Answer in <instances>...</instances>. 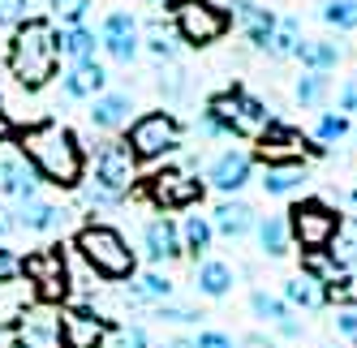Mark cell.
Masks as SVG:
<instances>
[{"mask_svg":"<svg viewBox=\"0 0 357 348\" xmlns=\"http://www.w3.org/2000/svg\"><path fill=\"white\" fill-rule=\"evenodd\" d=\"M17 146H22V159L39 172V181L61 189H73L82 181V146L61 120H39V125L22 129Z\"/></svg>","mask_w":357,"mask_h":348,"instance_id":"1","label":"cell"},{"mask_svg":"<svg viewBox=\"0 0 357 348\" xmlns=\"http://www.w3.org/2000/svg\"><path fill=\"white\" fill-rule=\"evenodd\" d=\"M56 61H61L56 26L47 17H26L17 26V35L9 39V73L26 90H39L56 73Z\"/></svg>","mask_w":357,"mask_h":348,"instance_id":"2","label":"cell"},{"mask_svg":"<svg viewBox=\"0 0 357 348\" xmlns=\"http://www.w3.org/2000/svg\"><path fill=\"white\" fill-rule=\"evenodd\" d=\"M267 108L259 104L254 95H245L241 86H228L220 90L207 112H202V129L207 134H237V138H259L263 125H267Z\"/></svg>","mask_w":357,"mask_h":348,"instance_id":"3","label":"cell"},{"mask_svg":"<svg viewBox=\"0 0 357 348\" xmlns=\"http://www.w3.org/2000/svg\"><path fill=\"white\" fill-rule=\"evenodd\" d=\"M78 254L104 280H130L134 276V250L112 223H86L78 232Z\"/></svg>","mask_w":357,"mask_h":348,"instance_id":"4","label":"cell"},{"mask_svg":"<svg viewBox=\"0 0 357 348\" xmlns=\"http://www.w3.org/2000/svg\"><path fill=\"white\" fill-rule=\"evenodd\" d=\"M134 177H138V159L130 155V146L125 142H104L95 151V185L86 189V198L95 207H112L134 189Z\"/></svg>","mask_w":357,"mask_h":348,"instance_id":"5","label":"cell"},{"mask_svg":"<svg viewBox=\"0 0 357 348\" xmlns=\"http://www.w3.org/2000/svg\"><path fill=\"white\" fill-rule=\"evenodd\" d=\"M181 138H185V129L172 112H142L130 125V142L125 146H130V155L138 164H155L172 151H181Z\"/></svg>","mask_w":357,"mask_h":348,"instance_id":"6","label":"cell"},{"mask_svg":"<svg viewBox=\"0 0 357 348\" xmlns=\"http://www.w3.org/2000/svg\"><path fill=\"white\" fill-rule=\"evenodd\" d=\"M284 223H289V241H301V254L327 250V245L340 237V215L331 211L323 198H301L284 215Z\"/></svg>","mask_w":357,"mask_h":348,"instance_id":"7","label":"cell"},{"mask_svg":"<svg viewBox=\"0 0 357 348\" xmlns=\"http://www.w3.org/2000/svg\"><path fill=\"white\" fill-rule=\"evenodd\" d=\"M228 26H233V17H228V9L215 5V0H176V35L185 43L207 47V43L224 39Z\"/></svg>","mask_w":357,"mask_h":348,"instance_id":"8","label":"cell"},{"mask_svg":"<svg viewBox=\"0 0 357 348\" xmlns=\"http://www.w3.org/2000/svg\"><path fill=\"white\" fill-rule=\"evenodd\" d=\"M301 155H323L319 142H305L297 129L280 125V120H267L259 134V151L250 159H259L263 168H280V164H301Z\"/></svg>","mask_w":357,"mask_h":348,"instance_id":"9","label":"cell"},{"mask_svg":"<svg viewBox=\"0 0 357 348\" xmlns=\"http://www.w3.org/2000/svg\"><path fill=\"white\" fill-rule=\"evenodd\" d=\"M22 276L35 284L43 306L61 301V296L69 292V267H65V254L56 250V245H52V250H35L31 258H22Z\"/></svg>","mask_w":357,"mask_h":348,"instance_id":"10","label":"cell"},{"mask_svg":"<svg viewBox=\"0 0 357 348\" xmlns=\"http://www.w3.org/2000/svg\"><path fill=\"white\" fill-rule=\"evenodd\" d=\"M146 198L164 211H181V207L202 203V185L185 168H160V172H151V181H146Z\"/></svg>","mask_w":357,"mask_h":348,"instance_id":"11","label":"cell"},{"mask_svg":"<svg viewBox=\"0 0 357 348\" xmlns=\"http://www.w3.org/2000/svg\"><path fill=\"white\" fill-rule=\"evenodd\" d=\"M13 348H61V314L47 306L26 310L13 327Z\"/></svg>","mask_w":357,"mask_h":348,"instance_id":"12","label":"cell"},{"mask_svg":"<svg viewBox=\"0 0 357 348\" xmlns=\"http://www.w3.org/2000/svg\"><path fill=\"white\" fill-rule=\"evenodd\" d=\"M99 47H104L112 61L130 65V61L138 56V47H142V35H138L134 13H125V9L108 13V17H104V31H99Z\"/></svg>","mask_w":357,"mask_h":348,"instance_id":"13","label":"cell"},{"mask_svg":"<svg viewBox=\"0 0 357 348\" xmlns=\"http://www.w3.org/2000/svg\"><path fill=\"white\" fill-rule=\"evenodd\" d=\"M108 335V318L91 314L86 306H73L61 314V348H99Z\"/></svg>","mask_w":357,"mask_h":348,"instance_id":"14","label":"cell"},{"mask_svg":"<svg viewBox=\"0 0 357 348\" xmlns=\"http://www.w3.org/2000/svg\"><path fill=\"white\" fill-rule=\"evenodd\" d=\"M211 185L220 189V193H237L241 185H250V177H254V159H250V151H237V146H228V151H220L215 159H211Z\"/></svg>","mask_w":357,"mask_h":348,"instance_id":"15","label":"cell"},{"mask_svg":"<svg viewBox=\"0 0 357 348\" xmlns=\"http://www.w3.org/2000/svg\"><path fill=\"white\" fill-rule=\"evenodd\" d=\"M130 112H134V99L125 95V90H108V95H95L91 99V125L95 129H104V134H116L130 125Z\"/></svg>","mask_w":357,"mask_h":348,"instance_id":"16","label":"cell"},{"mask_svg":"<svg viewBox=\"0 0 357 348\" xmlns=\"http://www.w3.org/2000/svg\"><path fill=\"white\" fill-rule=\"evenodd\" d=\"M39 172L22 159V155H5L0 159V193H9V198H17V203H31V198L39 193Z\"/></svg>","mask_w":357,"mask_h":348,"instance_id":"17","label":"cell"},{"mask_svg":"<svg viewBox=\"0 0 357 348\" xmlns=\"http://www.w3.org/2000/svg\"><path fill=\"white\" fill-rule=\"evenodd\" d=\"M142 245H146V258L151 262H172L181 258V232H176V223L168 215H155L142 228Z\"/></svg>","mask_w":357,"mask_h":348,"instance_id":"18","label":"cell"},{"mask_svg":"<svg viewBox=\"0 0 357 348\" xmlns=\"http://www.w3.org/2000/svg\"><path fill=\"white\" fill-rule=\"evenodd\" d=\"M211 219V232H220V237H228V241H237V237H245L254 223V207L250 203H241V198H224V203L207 215Z\"/></svg>","mask_w":357,"mask_h":348,"instance_id":"19","label":"cell"},{"mask_svg":"<svg viewBox=\"0 0 357 348\" xmlns=\"http://www.w3.org/2000/svg\"><path fill=\"white\" fill-rule=\"evenodd\" d=\"M228 17H237L241 26H245V35H250V43L267 52L271 31H275V13H271V9L254 5V0H233V5H228Z\"/></svg>","mask_w":357,"mask_h":348,"instance_id":"20","label":"cell"},{"mask_svg":"<svg viewBox=\"0 0 357 348\" xmlns=\"http://www.w3.org/2000/svg\"><path fill=\"white\" fill-rule=\"evenodd\" d=\"M250 310L259 314L263 322H271L280 335H289V340H297V335H301V322L293 318V310L280 301V296H271V292H263V288H259V292H250Z\"/></svg>","mask_w":357,"mask_h":348,"instance_id":"21","label":"cell"},{"mask_svg":"<svg viewBox=\"0 0 357 348\" xmlns=\"http://www.w3.org/2000/svg\"><path fill=\"white\" fill-rule=\"evenodd\" d=\"M297 61H301L305 73H327V69H336L344 61V47L331 43V39H301Z\"/></svg>","mask_w":357,"mask_h":348,"instance_id":"22","label":"cell"},{"mask_svg":"<svg viewBox=\"0 0 357 348\" xmlns=\"http://www.w3.org/2000/svg\"><path fill=\"white\" fill-rule=\"evenodd\" d=\"M104 82H108V73L99 61H86V65H73L65 73V95L69 99H95V95H104Z\"/></svg>","mask_w":357,"mask_h":348,"instance_id":"23","label":"cell"},{"mask_svg":"<svg viewBox=\"0 0 357 348\" xmlns=\"http://www.w3.org/2000/svg\"><path fill=\"white\" fill-rule=\"evenodd\" d=\"M13 223H17V228H26V232H56V228H65V211L52 207V203L31 198V203H22V211H17Z\"/></svg>","mask_w":357,"mask_h":348,"instance_id":"24","label":"cell"},{"mask_svg":"<svg viewBox=\"0 0 357 348\" xmlns=\"http://www.w3.org/2000/svg\"><path fill=\"white\" fill-rule=\"evenodd\" d=\"M56 47H61V56H69V65H86V61H95L99 35L86 31V26H65L56 35Z\"/></svg>","mask_w":357,"mask_h":348,"instance_id":"25","label":"cell"},{"mask_svg":"<svg viewBox=\"0 0 357 348\" xmlns=\"http://www.w3.org/2000/svg\"><path fill=\"white\" fill-rule=\"evenodd\" d=\"M194 288L202 296H211V301H220V296L233 292V267L228 262H202L198 276H194Z\"/></svg>","mask_w":357,"mask_h":348,"instance_id":"26","label":"cell"},{"mask_svg":"<svg viewBox=\"0 0 357 348\" xmlns=\"http://www.w3.org/2000/svg\"><path fill=\"white\" fill-rule=\"evenodd\" d=\"M176 232H181V254H194V258H202V254H207L211 250V219L207 215H185V223H181V228H176Z\"/></svg>","mask_w":357,"mask_h":348,"instance_id":"27","label":"cell"},{"mask_svg":"<svg viewBox=\"0 0 357 348\" xmlns=\"http://www.w3.org/2000/svg\"><path fill=\"white\" fill-rule=\"evenodd\" d=\"M254 228H259V245H263L267 258H284L289 254V223H284V215H263Z\"/></svg>","mask_w":357,"mask_h":348,"instance_id":"28","label":"cell"},{"mask_svg":"<svg viewBox=\"0 0 357 348\" xmlns=\"http://www.w3.org/2000/svg\"><path fill=\"white\" fill-rule=\"evenodd\" d=\"M297 47H301V22H297V17H275V31H271V43H267V56L289 61V56H297Z\"/></svg>","mask_w":357,"mask_h":348,"instance_id":"29","label":"cell"},{"mask_svg":"<svg viewBox=\"0 0 357 348\" xmlns=\"http://www.w3.org/2000/svg\"><path fill=\"white\" fill-rule=\"evenodd\" d=\"M301 276L314 284H336L344 276V267L331 258V250H310V254H301Z\"/></svg>","mask_w":357,"mask_h":348,"instance_id":"30","label":"cell"},{"mask_svg":"<svg viewBox=\"0 0 357 348\" xmlns=\"http://www.w3.org/2000/svg\"><path fill=\"white\" fill-rule=\"evenodd\" d=\"M301 181H305V168H301V164H280V168H263V189H267L271 198H284V193L301 189Z\"/></svg>","mask_w":357,"mask_h":348,"instance_id":"31","label":"cell"},{"mask_svg":"<svg viewBox=\"0 0 357 348\" xmlns=\"http://www.w3.org/2000/svg\"><path fill=\"white\" fill-rule=\"evenodd\" d=\"M327 301V292L314 284V280H305V276H293L284 284V306H301V310H319Z\"/></svg>","mask_w":357,"mask_h":348,"instance_id":"32","label":"cell"},{"mask_svg":"<svg viewBox=\"0 0 357 348\" xmlns=\"http://www.w3.org/2000/svg\"><path fill=\"white\" fill-rule=\"evenodd\" d=\"M327 90H331L327 73H301L297 86H293V95H297V104H301V108H319L323 99H327Z\"/></svg>","mask_w":357,"mask_h":348,"instance_id":"33","label":"cell"},{"mask_svg":"<svg viewBox=\"0 0 357 348\" xmlns=\"http://www.w3.org/2000/svg\"><path fill=\"white\" fill-rule=\"evenodd\" d=\"M172 288H176V284H172L168 276H160V271H146V276H138V280H134V288H130V292L138 296V301H168Z\"/></svg>","mask_w":357,"mask_h":348,"instance_id":"34","label":"cell"},{"mask_svg":"<svg viewBox=\"0 0 357 348\" xmlns=\"http://www.w3.org/2000/svg\"><path fill=\"white\" fill-rule=\"evenodd\" d=\"M323 22L336 31H353L357 26V0H323Z\"/></svg>","mask_w":357,"mask_h":348,"instance_id":"35","label":"cell"},{"mask_svg":"<svg viewBox=\"0 0 357 348\" xmlns=\"http://www.w3.org/2000/svg\"><path fill=\"white\" fill-rule=\"evenodd\" d=\"M47 5H52V17L61 22V26H82L91 0H47Z\"/></svg>","mask_w":357,"mask_h":348,"instance_id":"36","label":"cell"},{"mask_svg":"<svg viewBox=\"0 0 357 348\" xmlns=\"http://www.w3.org/2000/svg\"><path fill=\"white\" fill-rule=\"evenodd\" d=\"M314 134H319V146H323V142H340V138L349 134V116H344V112H323Z\"/></svg>","mask_w":357,"mask_h":348,"instance_id":"37","label":"cell"},{"mask_svg":"<svg viewBox=\"0 0 357 348\" xmlns=\"http://www.w3.org/2000/svg\"><path fill=\"white\" fill-rule=\"evenodd\" d=\"M31 0H0V26H22Z\"/></svg>","mask_w":357,"mask_h":348,"instance_id":"38","label":"cell"},{"mask_svg":"<svg viewBox=\"0 0 357 348\" xmlns=\"http://www.w3.org/2000/svg\"><path fill=\"white\" fill-rule=\"evenodd\" d=\"M146 47H151V52H155L160 61H172V56H176V43H172V39H168V31H160V26H151Z\"/></svg>","mask_w":357,"mask_h":348,"instance_id":"39","label":"cell"},{"mask_svg":"<svg viewBox=\"0 0 357 348\" xmlns=\"http://www.w3.org/2000/svg\"><path fill=\"white\" fill-rule=\"evenodd\" d=\"M13 276H22V258L9 250V245H0V284L13 280Z\"/></svg>","mask_w":357,"mask_h":348,"instance_id":"40","label":"cell"},{"mask_svg":"<svg viewBox=\"0 0 357 348\" xmlns=\"http://www.w3.org/2000/svg\"><path fill=\"white\" fill-rule=\"evenodd\" d=\"M155 318H164V322H194L198 314H194V310H185V306H168V301H160Z\"/></svg>","mask_w":357,"mask_h":348,"instance_id":"41","label":"cell"},{"mask_svg":"<svg viewBox=\"0 0 357 348\" xmlns=\"http://www.w3.org/2000/svg\"><path fill=\"white\" fill-rule=\"evenodd\" d=\"M194 348H237V344H233V335H224V331H198Z\"/></svg>","mask_w":357,"mask_h":348,"instance_id":"42","label":"cell"},{"mask_svg":"<svg viewBox=\"0 0 357 348\" xmlns=\"http://www.w3.org/2000/svg\"><path fill=\"white\" fill-rule=\"evenodd\" d=\"M185 90V82H181V69H168L164 78H160V95H168V99H176Z\"/></svg>","mask_w":357,"mask_h":348,"instance_id":"43","label":"cell"},{"mask_svg":"<svg viewBox=\"0 0 357 348\" xmlns=\"http://www.w3.org/2000/svg\"><path fill=\"white\" fill-rule=\"evenodd\" d=\"M340 112H357V73L340 86Z\"/></svg>","mask_w":357,"mask_h":348,"instance_id":"44","label":"cell"},{"mask_svg":"<svg viewBox=\"0 0 357 348\" xmlns=\"http://www.w3.org/2000/svg\"><path fill=\"white\" fill-rule=\"evenodd\" d=\"M336 327H340V335L357 340V310H340V314H336Z\"/></svg>","mask_w":357,"mask_h":348,"instance_id":"45","label":"cell"},{"mask_svg":"<svg viewBox=\"0 0 357 348\" xmlns=\"http://www.w3.org/2000/svg\"><path fill=\"white\" fill-rule=\"evenodd\" d=\"M121 348H151V340H146L142 327H130V331L121 335Z\"/></svg>","mask_w":357,"mask_h":348,"instance_id":"46","label":"cell"},{"mask_svg":"<svg viewBox=\"0 0 357 348\" xmlns=\"http://www.w3.org/2000/svg\"><path fill=\"white\" fill-rule=\"evenodd\" d=\"M13 134H17V129H13V120H9L5 112H0V142H9Z\"/></svg>","mask_w":357,"mask_h":348,"instance_id":"47","label":"cell"},{"mask_svg":"<svg viewBox=\"0 0 357 348\" xmlns=\"http://www.w3.org/2000/svg\"><path fill=\"white\" fill-rule=\"evenodd\" d=\"M237 348H275V344L263 340V335H245V344H237Z\"/></svg>","mask_w":357,"mask_h":348,"instance_id":"48","label":"cell"},{"mask_svg":"<svg viewBox=\"0 0 357 348\" xmlns=\"http://www.w3.org/2000/svg\"><path fill=\"white\" fill-rule=\"evenodd\" d=\"M9 228H13V219H5V211H0V237H5Z\"/></svg>","mask_w":357,"mask_h":348,"instance_id":"49","label":"cell"},{"mask_svg":"<svg viewBox=\"0 0 357 348\" xmlns=\"http://www.w3.org/2000/svg\"><path fill=\"white\" fill-rule=\"evenodd\" d=\"M164 348H194V344H185V340H172V344H164Z\"/></svg>","mask_w":357,"mask_h":348,"instance_id":"50","label":"cell"}]
</instances>
